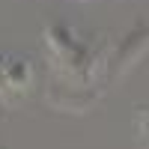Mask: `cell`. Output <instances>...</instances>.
Returning a JSON list of instances; mask_svg holds the SVG:
<instances>
[{
  "mask_svg": "<svg viewBox=\"0 0 149 149\" xmlns=\"http://www.w3.org/2000/svg\"><path fill=\"white\" fill-rule=\"evenodd\" d=\"M45 42H48V48H51L54 69L63 74V78L72 81L69 86H86V84H93L98 57H95V48L90 42L78 39V36L72 33V27L63 24V21H54L51 27L45 30Z\"/></svg>",
  "mask_w": 149,
  "mask_h": 149,
  "instance_id": "cell-1",
  "label": "cell"
},
{
  "mask_svg": "<svg viewBox=\"0 0 149 149\" xmlns=\"http://www.w3.org/2000/svg\"><path fill=\"white\" fill-rule=\"evenodd\" d=\"M146 51H149V21H140L119 39L116 51L104 57V84H113L116 78H122Z\"/></svg>",
  "mask_w": 149,
  "mask_h": 149,
  "instance_id": "cell-2",
  "label": "cell"
},
{
  "mask_svg": "<svg viewBox=\"0 0 149 149\" xmlns=\"http://www.w3.org/2000/svg\"><path fill=\"white\" fill-rule=\"evenodd\" d=\"M33 84V66L27 57H6L0 54V98H18Z\"/></svg>",
  "mask_w": 149,
  "mask_h": 149,
  "instance_id": "cell-3",
  "label": "cell"
},
{
  "mask_svg": "<svg viewBox=\"0 0 149 149\" xmlns=\"http://www.w3.org/2000/svg\"><path fill=\"white\" fill-rule=\"evenodd\" d=\"M134 122H137V134H140V140L149 146V102H146V104H137Z\"/></svg>",
  "mask_w": 149,
  "mask_h": 149,
  "instance_id": "cell-4",
  "label": "cell"
}]
</instances>
